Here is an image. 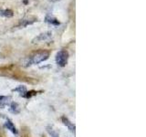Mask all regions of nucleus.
Returning a JSON list of instances; mask_svg holds the SVG:
<instances>
[{
    "label": "nucleus",
    "mask_w": 146,
    "mask_h": 137,
    "mask_svg": "<svg viewBox=\"0 0 146 137\" xmlns=\"http://www.w3.org/2000/svg\"><path fill=\"white\" fill-rule=\"evenodd\" d=\"M49 57V51L45 49H40L38 51H35L29 57L23 59V66L29 67L31 64H38L40 62H43L47 61Z\"/></svg>",
    "instance_id": "obj_1"
},
{
    "label": "nucleus",
    "mask_w": 146,
    "mask_h": 137,
    "mask_svg": "<svg viewBox=\"0 0 146 137\" xmlns=\"http://www.w3.org/2000/svg\"><path fill=\"white\" fill-rule=\"evenodd\" d=\"M0 76H5L11 78L14 80H24L27 82H31V79L26 75L22 74L17 68H12V67L9 68H0Z\"/></svg>",
    "instance_id": "obj_2"
},
{
    "label": "nucleus",
    "mask_w": 146,
    "mask_h": 137,
    "mask_svg": "<svg viewBox=\"0 0 146 137\" xmlns=\"http://www.w3.org/2000/svg\"><path fill=\"white\" fill-rule=\"evenodd\" d=\"M68 52L65 49L58 51L56 55V62L59 67H65L68 63Z\"/></svg>",
    "instance_id": "obj_3"
},
{
    "label": "nucleus",
    "mask_w": 146,
    "mask_h": 137,
    "mask_svg": "<svg viewBox=\"0 0 146 137\" xmlns=\"http://www.w3.org/2000/svg\"><path fill=\"white\" fill-rule=\"evenodd\" d=\"M51 35H52V33L50 31L45 32V33H41L38 37H36L33 40H32V43L35 44V43L43 42V41H46V40H48V39L51 38Z\"/></svg>",
    "instance_id": "obj_4"
},
{
    "label": "nucleus",
    "mask_w": 146,
    "mask_h": 137,
    "mask_svg": "<svg viewBox=\"0 0 146 137\" xmlns=\"http://www.w3.org/2000/svg\"><path fill=\"white\" fill-rule=\"evenodd\" d=\"M36 21H38V18H36V17H27L26 18H23V19H21V21L19 22V24H18V27H27L29 25H32L33 23H35Z\"/></svg>",
    "instance_id": "obj_5"
},
{
    "label": "nucleus",
    "mask_w": 146,
    "mask_h": 137,
    "mask_svg": "<svg viewBox=\"0 0 146 137\" xmlns=\"http://www.w3.org/2000/svg\"><path fill=\"white\" fill-rule=\"evenodd\" d=\"M5 126H6V128H7V130H9L11 132H13L14 134L17 135L18 132H17L16 126L14 125V123L12 122V121H11V120H9V119H7L6 122H5Z\"/></svg>",
    "instance_id": "obj_6"
},
{
    "label": "nucleus",
    "mask_w": 146,
    "mask_h": 137,
    "mask_svg": "<svg viewBox=\"0 0 146 137\" xmlns=\"http://www.w3.org/2000/svg\"><path fill=\"white\" fill-rule=\"evenodd\" d=\"M46 22H48V24L52 25V26H58L60 24V22L58 20V18H56L51 15H48L46 17Z\"/></svg>",
    "instance_id": "obj_7"
},
{
    "label": "nucleus",
    "mask_w": 146,
    "mask_h": 137,
    "mask_svg": "<svg viewBox=\"0 0 146 137\" xmlns=\"http://www.w3.org/2000/svg\"><path fill=\"white\" fill-rule=\"evenodd\" d=\"M61 120H62V122H63L64 124L68 126V129H70V132H75V125L73 124V123H72L70 120H68V118H66L65 116H63V117L61 118Z\"/></svg>",
    "instance_id": "obj_8"
},
{
    "label": "nucleus",
    "mask_w": 146,
    "mask_h": 137,
    "mask_svg": "<svg viewBox=\"0 0 146 137\" xmlns=\"http://www.w3.org/2000/svg\"><path fill=\"white\" fill-rule=\"evenodd\" d=\"M0 16L9 18L14 16V12L11 9H1V10H0Z\"/></svg>",
    "instance_id": "obj_9"
},
{
    "label": "nucleus",
    "mask_w": 146,
    "mask_h": 137,
    "mask_svg": "<svg viewBox=\"0 0 146 137\" xmlns=\"http://www.w3.org/2000/svg\"><path fill=\"white\" fill-rule=\"evenodd\" d=\"M9 112L14 113V114H17L19 113L20 112V108H19V105H18L17 102H12L10 104V108H9Z\"/></svg>",
    "instance_id": "obj_10"
},
{
    "label": "nucleus",
    "mask_w": 146,
    "mask_h": 137,
    "mask_svg": "<svg viewBox=\"0 0 146 137\" xmlns=\"http://www.w3.org/2000/svg\"><path fill=\"white\" fill-rule=\"evenodd\" d=\"M11 98L7 96H0V108H4L10 102Z\"/></svg>",
    "instance_id": "obj_11"
},
{
    "label": "nucleus",
    "mask_w": 146,
    "mask_h": 137,
    "mask_svg": "<svg viewBox=\"0 0 146 137\" xmlns=\"http://www.w3.org/2000/svg\"><path fill=\"white\" fill-rule=\"evenodd\" d=\"M14 91H17V92L20 94V96H22V97L25 98V95H26L27 90V89L25 88L24 86H20V87H18V88L14 90Z\"/></svg>",
    "instance_id": "obj_12"
},
{
    "label": "nucleus",
    "mask_w": 146,
    "mask_h": 137,
    "mask_svg": "<svg viewBox=\"0 0 146 137\" xmlns=\"http://www.w3.org/2000/svg\"><path fill=\"white\" fill-rule=\"evenodd\" d=\"M36 93H38V91L36 90H29V91H27V93L25 95V98H27V99H29L31 98L32 96H34V95H36Z\"/></svg>",
    "instance_id": "obj_13"
},
{
    "label": "nucleus",
    "mask_w": 146,
    "mask_h": 137,
    "mask_svg": "<svg viewBox=\"0 0 146 137\" xmlns=\"http://www.w3.org/2000/svg\"><path fill=\"white\" fill-rule=\"evenodd\" d=\"M0 137H5V134H4V132L1 129H0Z\"/></svg>",
    "instance_id": "obj_14"
},
{
    "label": "nucleus",
    "mask_w": 146,
    "mask_h": 137,
    "mask_svg": "<svg viewBox=\"0 0 146 137\" xmlns=\"http://www.w3.org/2000/svg\"><path fill=\"white\" fill-rule=\"evenodd\" d=\"M22 137H29V135H27V134H23V136Z\"/></svg>",
    "instance_id": "obj_15"
},
{
    "label": "nucleus",
    "mask_w": 146,
    "mask_h": 137,
    "mask_svg": "<svg viewBox=\"0 0 146 137\" xmlns=\"http://www.w3.org/2000/svg\"><path fill=\"white\" fill-rule=\"evenodd\" d=\"M0 58H1V59L4 58V56H3V54H2V53H0Z\"/></svg>",
    "instance_id": "obj_16"
},
{
    "label": "nucleus",
    "mask_w": 146,
    "mask_h": 137,
    "mask_svg": "<svg viewBox=\"0 0 146 137\" xmlns=\"http://www.w3.org/2000/svg\"><path fill=\"white\" fill-rule=\"evenodd\" d=\"M50 1H52V2H56V1H58V0H50Z\"/></svg>",
    "instance_id": "obj_17"
},
{
    "label": "nucleus",
    "mask_w": 146,
    "mask_h": 137,
    "mask_svg": "<svg viewBox=\"0 0 146 137\" xmlns=\"http://www.w3.org/2000/svg\"><path fill=\"white\" fill-rule=\"evenodd\" d=\"M42 137H46V136H45V135H43V136H42Z\"/></svg>",
    "instance_id": "obj_18"
}]
</instances>
